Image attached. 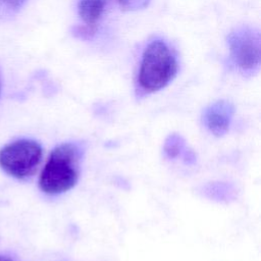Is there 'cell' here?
<instances>
[{
	"label": "cell",
	"instance_id": "6da1fadb",
	"mask_svg": "<svg viewBox=\"0 0 261 261\" xmlns=\"http://www.w3.org/2000/svg\"><path fill=\"white\" fill-rule=\"evenodd\" d=\"M85 146L79 142H66L50 153L39 177L40 190L56 196L71 190L77 182Z\"/></svg>",
	"mask_w": 261,
	"mask_h": 261
},
{
	"label": "cell",
	"instance_id": "7a4b0ae2",
	"mask_svg": "<svg viewBox=\"0 0 261 261\" xmlns=\"http://www.w3.org/2000/svg\"><path fill=\"white\" fill-rule=\"evenodd\" d=\"M178 63L174 51L162 39H154L145 47L137 79L142 95L158 92L176 75Z\"/></svg>",
	"mask_w": 261,
	"mask_h": 261
},
{
	"label": "cell",
	"instance_id": "3957f363",
	"mask_svg": "<svg viewBox=\"0 0 261 261\" xmlns=\"http://www.w3.org/2000/svg\"><path fill=\"white\" fill-rule=\"evenodd\" d=\"M231 62L243 75H253L259 70L261 38L259 30L242 25L232 30L226 38Z\"/></svg>",
	"mask_w": 261,
	"mask_h": 261
},
{
	"label": "cell",
	"instance_id": "277c9868",
	"mask_svg": "<svg viewBox=\"0 0 261 261\" xmlns=\"http://www.w3.org/2000/svg\"><path fill=\"white\" fill-rule=\"evenodd\" d=\"M43 157V148L32 139H19L0 149V167L17 179L30 177Z\"/></svg>",
	"mask_w": 261,
	"mask_h": 261
},
{
	"label": "cell",
	"instance_id": "5b68a950",
	"mask_svg": "<svg viewBox=\"0 0 261 261\" xmlns=\"http://www.w3.org/2000/svg\"><path fill=\"white\" fill-rule=\"evenodd\" d=\"M234 106L227 100H218L207 106L202 113V122L206 129L215 137L224 136L231 124Z\"/></svg>",
	"mask_w": 261,
	"mask_h": 261
},
{
	"label": "cell",
	"instance_id": "8992f818",
	"mask_svg": "<svg viewBox=\"0 0 261 261\" xmlns=\"http://www.w3.org/2000/svg\"><path fill=\"white\" fill-rule=\"evenodd\" d=\"M106 5V0H80L77 3V12L84 22L94 28L101 18Z\"/></svg>",
	"mask_w": 261,
	"mask_h": 261
},
{
	"label": "cell",
	"instance_id": "52a82bcc",
	"mask_svg": "<svg viewBox=\"0 0 261 261\" xmlns=\"http://www.w3.org/2000/svg\"><path fill=\"white\" fill-rule=\"evenodd\" d=\"M185 149V141L179 135H170L164 144V152L169 158L177 157Z\"/></svg>",
	"mask_w": 261,
	"mask_h": 261
},
{
	"label": "cell",
	"instance_id": "ba28073f",
	"mask_svg": "<svg viewBox=\"0 0 261 261\" xmlns=\"http://www.w3.org/2000/svg\"><path fill=\"white\" fill-rule=\"evenodd\" d=\"M124 11H137L146 8L151 0H117Z\"/></svg>",
	"mask_w": 261,
	"mask_h": 261
},
{
	"label": "cell",
	"instance_id": "9c48e42d",
	"mask_svg": "<svg viewBox=\"0 0 261 261\" xmlns=\"http://www.w3.org/2000/svg\"><path fill=\"white\" fill-rule=\"evenodd\" d=\"M28 0H0V5L10 10H18L21 8Z\"/></svg>",
	"mask_w": 261,
	"mask_h": 261
},
{
	"label": "cell",
	"instance_id": "30bf717a",
	"mask_svg": "<svg viewBox=\"0 0 261 261\" xmlns=\"http://www.w3.org/2000/svg\"><path fill=\"white\" fill-rule=\"evenodd\" d=\"M0 261H13L12 259H10L9 257H6V256H2L0 255Z\"/></svg>",
	"mask_w": 261,
	"mask_h": 261
}]
</instances>
